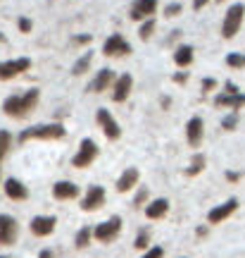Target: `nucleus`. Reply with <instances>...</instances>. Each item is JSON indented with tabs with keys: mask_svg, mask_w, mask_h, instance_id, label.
<instances>
[{
	"mask_svg": "<svg viewBox=\"0 0 245 258\" xmlns=\"http://www.w3.org/2000/svg\"><path fill=\"white\" fill-rule=\"evenodd\" d=\"M38 98H41V91H38V89H29V91H24V93H15V96L5 98L3 112H5L8 117L22 120V117H27V115H31V112L36 110Z\"/></svg>",
	"mask_w": 245,
	"mask_h": 258,
	"instance_id": "1",
	"label": "nucleus"
},
{
	"mask_svg": "<svg viewBox=\"0 0 245 258\" xmlns=\"http://www.w3.org/2000/svg\"><path fill=\"white\" fill-rule=\"evenodd\" d=\"M64 127L62 124H36V127L24 129L17 137L19 144H27V141H57L64 139Z\"/></svg>",
	"mask_w": 245,
	"mask_h": 258,
	"instance_id": "2",
	"label": "nucleus"
},
{
	"mask_svg": "<svg viewBox=\"0 0 245 258\" xmlns=\"http://www.w3.org/2000/svg\"><path fill=\"white\" fill-rule=\"evenodd\" d=\"M243 17H245V5L243 3H236L226 10V17L221 22V36L224 38H233L243 27Z\"/></svg>",
	"mask_w": 245,
	"mask_h": 258,
	"instance_id": "3",
	"label": "nucleus"
},
{
	"mask_svg": "<svg viewBox=\"0 0 245 258\" xmlns=\"http://www.w3.org/2000/svg\"><path fill=\"white\" fill-rule=\"evenodd\" d=\"M119 232H121V218L112 215V218H107L105 222H100L98 227L93 230V237H95L100 244H109V241H114L119 237Z\"/></svg>",
	"mask_w": 245,
	"mask_h": 258,
	"instance_id": "4",
	"label": "nucleus"
},
{
	"mask_svg": "<svg viewBox=\"0 0 245 258\" xmlns=\"http://www.w3.org/2000/svg\"><path fill=\"white\" fill-rule=\"evenodd\" d=\"M95 158H98V146H95V141H93V139H83L79 151H76L72 158V165L74 167H88Z\"/></svg>",
	"mask_w": 245,
	"mask_h": 258,
	"instance_id": "5",
	"label": "nucleus"
},
{
	"mask_svg": "<svg viewBox=\"0 0 245 258\" xmlns=\"http://www.w3.org/2000/svg\"><path fill=\"white\" fill-rule=\"evenodd\" d=\"M102 53H105L107 57H127L129 53H131V43H129L121 34H112V36L105 41Z\"/></svg>",
	"mask_w": 245,
	"mask_h": 258,
	"instance_id": "6",
	"label": "nucleus"
},
{
	"mask_svg": "<svg viewBox=\"0 0 245 258\" xmlns=\"http://www.w3.org/2000/svg\"><path fill=\"white\" fill-rule=\"evenodd\" d=\"M29 67H31V60H29V57L5 60V62H0V79H3V82H8V79H15L17 74L27 72Z\"/></svg>",
	"mask_w": 245,
	"mask_h": 258,
	"instance_id": "7",
	"label": "nucleus"
},
{
	"mask_svg": "<svg viewBox=\"0 0 245 258\" xmlns=\"http://www.w3.org/2000/svg\"><path fill=\"white\" fill-rule=\"evenodd\" d=\"M155 12H157V0H136L129 10V17L134 22H146V19L155 17Z\"/></svg>",
	"mask_w": 245,
	"mask_h": 258,
	"instance_id": "8",
	"label": "nucleus"
},
{
	"mask_svg": "<svg viewBox=\"0 0 245 258\" xmlns=\"http://www.w3.org/2000/svg\"><path fill=\"white\" fill-rule=\"evenodd\" d=\"M95 122L100 124V129L105 132V137H107V139H119V137H121V129H119L117 120L112 117V112H109V110L100 108V110L95 112Z\"/></svg>",
	"mask_w": 245,
	"mask_h": 258,
	"instance_id": "9",
	"label": "nucleus"
},
{
	"mask_svg": "<svg viewBox=\"0 0 245 258\" xmlns=\"http://www.w3.org/2000/svg\"><path fill=\"white\" fill-rule=\"evenodd\" d=\"M17 234H19V225L12 215H0V244H15L17 241Z\"/></svg>",
	"mask_w": 245,
	"mask_h": 258,
	"instance_id": "10",
	"label": "nucleus"
},
{
	"mask_svg": "<svg viewBox=\"0 0 245 258\" xmlns=\"http://www.w3.org/2000/svg\"><path fill=\"white\" fill-rule=\"evenodd\" d=\"M236 208H238V199H228V201H224L221 206H214V208L207 213L209 225H219V222H224L226 218H231V215L236 213Z\"/></svg>",
	"mask_w": 245,
	"mask_h": 258,
	"instance_id": "11",
	"label": "nucleus"
},
{
	"mask_svg": "<svg viewBox=\"0 0 245 258\" xmlns=\"http://www.w3.org/2000/svg\"><path fill=\"white\" fill-rule=\"evenodd\" d=\"M131 89H134V77H131V74L117 77V82L112 84V101L124 103L129 98V93H131Z\"/></svg>",
	"mask_w": 245,
	"mask_h": 258,
	"instance_id": "12",
	"label": "nucleus"
},
{
	"mask_svg": "<svg viewBox=\"0 0 245 258\" xmlns=\"http://www.w3.org/2000/svg\"><path fill=\"white\" fill-rule=\"evenodd\" d=\"M102 203H105V189H102V186H98V184L88 186L86 196L81 199V208H83V211H86V213L95 211V208H100Z\"/></svg>",
	"mask_w": 245,
	"mask_h": 258,
	"instance_id": "13",
	"label": "nucleus"
},
{
	"mask_svg": "<svg viewBox=\"0 0 245 258\" xmlns=\"http://www.w3.org/2000/svg\"><path fill=\"white\" fill-rule=\"evenodd\" d=\"M114 82H117V74L112 72L109 67H102V70L95 74V79L91 82V86H88V89H91L93 93H102V91H107Z\"/></svg>",
	"mask_w": 245,
	"mask_h": 258,
	"instance_id": "14",
	"label": "nucleus"
},
{
	"mask_svg": "<svg viewBox=\"0 0 245 258\" xmlns=\"http://www.w3.org/2000/svg\"><path fill=\"white\" fill-rule=\"evenodd\" d=\"M55 225H57V218H53V215H36L31 220V232L36 237H48L55 232Z\"/></svg>",
	"mask_w": 245,
	"mask_h": 258,
	"instance_id": "15",
	"label": "nucleus"
},
{
	"mask_svg": "<svg viewBox=\"0 0 245 258\" xmlns=\"http://www.w3.org/2000/svg\"><path fill=\"white\" fill-rule=\"evenodd\" d=\"M217 108H228L236 112L238 108H245V93H219L214 98Z\"/></svg>",
	"mask_w": 245,
	"mask_h": 258,
	"instance_id": "16",
	"label": "nucleus"
},
{
	"mask_svg": "<svg viewBox=\"0 0 245 258\" xmlns=\"http://www.w3.org/2000/svg\"><path fill=\"white\" fill-rule=\"evenodd\" d=\"M202 132H205V124H202L200 117H191L186 122V139H188V144L193 148H198L202 144Z\"/></svg>",
	"mask_w": 245,
	"mask_h": 258,
	"instance_id": "17",
	"label": "nucleus"
},
{
	"mask_svg": "<svg viewBox=\"0 0 245 258\" xmlns=\"http://www.w3.org/2000/svg\"><path fill=\"white\" fill-rule=\"evenodd\" d=\"M53 196L57 201H72L79 196V186L74 184V182H57L53 186Z\"/></svg>",
	"mask_w": 245,
	"mask_h": 258,
	"instance_id": "18",
	"label": "nucleus"
},
{
	"mask_svg": "<svg viewBox=\"0 0 245 258\" xmlns=\"http://www.w3.org/2000/svg\"><path fill=\"white\" fill-rule=\"evenodd\" d=\"M3 189H5V194H8L12 201H24L29 196L27 186L22 184L19 179H15V177H10V179H5V184H3Z\"/></svg>",
	"mask_w": 245,
	"mask_h": 258,
	"instance_id": "19",
	"label": "nucleus"
},
{
	"mask_svg": "<svg viewBox=\"0 0 245 258\" xmlns=\"http://www.w3.org/2000/svg\"><path fill=\"white\" fill-rule=\"evenodd\" d=\"M138 179H141V175H138L136 167H127L124 172H121V177L117 179V191H129V189H134V186L138 184Z\"/></svg>",
	"mask_w": 245,
	"mask_h": 258,
	"instance_id": "20",
	"label": "nucleus"
},
{
	"mask_svg": "<svg viewBox=\"0 0 245 258\" xmlns=\"http://www.w3.org/2000/svg\"><path fill=\"white\" fill-rule=\"evenodd\" d=\"M167 211H169V201H167V199H155V201H150L146 206V215L150 218V220H160V218H164Z\"/></svg>",
	"mask_w": 245,
	"mask_h": 258,
	"instance_id": "21",
	"label": "nucleus"
},
{
	"mask_svg": "<svg viewBox=\"0 0 245 258\" xmlns=\"http://www.w3.org/2000/svg\"><path fill=\"white\" fill-rule=\"evenodd\" d=\"M174 62L179 67H188L193 62V46H179L174 50Z\"/></svg>",
	"mask_w": 245,
	"mask_h": 258,
	"instance_id": "22",
	"label": "nucleus"
},
{
	"mask_svg": "<svg viewBox=\"0 0 245 258\" xmlns=\"http://www.w3.org/2000/svg\"><path fill=\"white\" fill-rule=\"evenodd\" d=\"M91 60H93V53H83L76 62H74V67H72V74L74 77H79V74H83V72H88V67H91Z\"/></svg>",
	"mask_w": 245,
	"mask_h": 258,
	"instance_id": "23",
	"label": "nucleus"
},
{
	"mask_svg": "<svg viewBox=\"0 0 245 258\" xmlns=\"http://www.w3.org/2000/svg\"><path fill=\"white\" fill-rule=\"evenodd\" d=\"M205 163H207V160H205V156H202V153H195V156H193V160H191V165H188V170H186V175H188V177L200 175V172L205 170Z\"/></svg>",
	"mask_w": 245,
	"mask_h": 258,
	"instance_id": "24",
	"label": "nucleus"
},
{
	"mask_svg": "<svg viewBox=\"0 0 245 258\" xmlns=\"http://www.w3.org/2000/svg\"><path fill=\"white\" fill-rule=\"evenodd\" d=\"M155 17H150V19H146L143 24H141V31H138V36H141V41H150L153 38V34H155Z\"/></svg>",
	"mask_w": 245,
	"mask_h": 258,
	"instance_id": "25",
	"label": "nucleus"
},
{
	"mask_svg": "<svg viewBox=\"0 0 245 258\" xmlns=\"http://www.w3.org/2000/svg\"><path fill=\"white\" fill-rule=\"evenodd\" d=\"M91 237H93V232L88 230V227H83V230H79V234H76V249H86L88 246V241H91Z\"/></svg>",
	"mask_w": 245,
	"mask_h": 258,
	"instance_id": "26",
	"label": "nucleus"
},
{
	"mask_svg": "<svg viewBox=\"0 0 245 258\" xmlns=\"http://www.w3.org/2000/svg\"><path fill=\"white\" fill-rule=\"evenodd\" d=\"M10 141H12V137H10V132H0V160L5 158V153H8V148H10Z\"/></svg>",
	"mask_w": 245,
	"mask_h": 258,
	"instance_id": "27",
	"label": "nucleus"
},
{
	"mask_svg": "<svg viewBox=\"0 0 245 258\" xmlns=\"http://www.w3.org/2000/svg\"><path fill=\"white\" fill-rule=\"evenodd\" d=\"M226 64L228 67H245V55H240V53H228Z\"/></svg>",
	"mask_w": 245,
	"mask_h": 258,
	"instance_id": "28",
	"label": "nucleus"
},
{
	"mask_svg": "<svg viewBox=\"0 0 245 258\" xmlns=\"http://www.w3.org/2000/svg\"><path fill=\"white\" fill-rule=\"evenodd\" d=\"M238 124V115L236 112H231V115H226L224 120H221V129H226V132H233Z\"/></svg>",
	"mask_w": 245,
	"mask_h": 258,
	"instance_id": "29",
	"label": "nucleus"
},
{
	"mask_svg": "<svg viewBox=\"0 0 245 258\" xmlns=\"http://www.w3.org/2000/svg\"><path fill=\"white\" fill-rule=\"evenodd\" d=\"M176 15H181V3H169L164 8V17H176Z\"/></svg>",
	"mask_w": 245,
	"mask_h": 258,
	"instance_id": "30",
	"label": "nucleus"
},
{
	"mask_svg": "<svg viewBox=\"0 0 245 258\" xmlns=\"http://www.w3.org/2000/svg\"><path fill=\"white\" fill-rule=\"evenodd\" d=\"M17 27L22 34H31V29H34V24H31V19L29 17H19L17 19Z\"/></svg>",
	"mask_w": 245,
	"mask_h": 258,
	"instance_id": "31",
	"label": "nucleus"
},
{
	"mask_svg": "<svg viewBox=\"0 0 245 258\" xmlns=\"http://www.w3.org/2000/svg\"><path fill=\"white\" fill-rule=\"evenodd\" d=\"M148 241H150V237H148V232H141V234L136 237V241H134V246H136V249H146V246H148Z\"/></svg>",
	"mask_w": 245,
	"mask_h": 258,
	"instance_id": "32",
	"label": "nucleus"
},
{
	"mask_svg": "<svg viewBox=\"0 0 245 258\" xmlns=\"http://www.w3.org/2000/svg\"><path fill=\"white\" fill-rule=\"evenodd\" d=\"M146 201H148V189L143 186V189L136 194V199H134V206H143Z\"/></svg>",
	"mask_w": 245,
	"mask_h": 258,
	"instance_id": "33",
	"label": "nucleus"
},
{
	"mask_svg": "<svg viewBox=\"0 0 245 258\" xmlns=\"http://www.w3.org/2000/svg\"><path fill=\"white\" fill-rule=\"evenodd\" d=\"M164 256V249L162 246H153V249H148V253L143 258H162Z\"/></svg>",
	"mask_w": 245,
	"mask_h": 258,
	"instance_id": "34",
	"label": "nucleus"
},
{
	"mask_svg": "<svg viewBox=\"0 0 245 258\" xmlns=\"http://www.w3.org/2000/svg\"><path fill=\"white\" fill-rule=\"evenodd\" d=\"M214 86H217V82H214V79H209V77H205V79H202V93L214 91Z\"/></svg>",
	"mask_w": 245,
	"mask_h": 258,
	"instance_id": "35",
	"label": "nucleus"
},
{
	"mask_svg": "<svg viewBox=\"0 0 245 258\" xmlns=\"http://www.w3.org/2000/svg\"><path fill=\"white\" fill-rule=\"evenodd\" d=\"M72 43H76V46H86V43H91V36H74Z\"/></svg>",
	"mask_w": 245,
	"mask_h": 258,
	"instance_id": "36",
	"label": "nucleus"
},
{
	"mask_svg": "<svg viewBox=\"0 0 245 258\" xmlns=\"http://www.w3.org/2000/svg\"><path fill=\"white\" fill-rule=\"evenodd\" d=\"M186 79H188V74H186V72L174 74V82H176V84H186Z\"/></svg>",
	"mask_w": 245,
	"mask_h": 258,
	"instance_id": "37",
	"label": "nucleus"
},
{
	"mask_svg": "<svg viewBox=\"0 0 245 258\" xmlns=\"http://www.w3.org/2000/svg\"><path fill=\"white\" fill-rule=\"evenodd\" d=\"M224 89H226L224 93H240V91H238V86L233 82H226V86H224Z\"/></svg>",
	"mask_w": 245,
	"mask_h": 258,
	"instance_id": "38",
	"label": "nucleus"
},
{
	"mask_svg": "<svg viewBox=\"0 0 245 258\" xmlns=\"http://www.w3.org/2000/svg\"><path fill=\"white\" fill-rule=\"evenodd\" d=\"M207 3H209V0H193V10H202Z\"/></svg>",
	"mask_w": 245,
	"mask_h": 258,
	"instance_id": "39",
	"label": "nucleus"
},
{
	"mask_svg": "<svg viewBox=\"0 0 245 258\" xmlns=\"http://www.w3.org/2000/svg\"><path fill=\"white\" fill-rule=\"evenodd\" d=\"M238 177H240L238 172H226V179H228V182H236Z\"/></svg>",
	"mask_w": 245,
	"mask_h": 258,
	"instance_id": "40",
	"label": "nucleus"
},
{
	"mask_svg": "<svg viewBox=\"0 0 245 258\" xmlns=\"http://www.w3.org/2000/svg\"><path fill=\"white\" fill-rule=\"evenodd\" d=\"M38 258H55V256H53V251L46 249V251H41V253H38Z\"/></svg>",
	"mask_w": 245,
	"mask_h": 258,
	"instance_id": "41",
	"label": "nucleus"
},
{
	"mask_svg": "<svg viewBox=\"0 0 245 258\" xmlns=\"http://www.w3.org/2000/svg\"><path fill=\"white\" fill-rule=\"evenodd\" d=\"M3 41H5V36H3V34H0V43H3Z\"/></svg>",
	"mask_w": 245,
	"mask_h": 258,
	"instance_id": "42",
	"label": "nucleus"
},
{
	"mask_svg": "<svg viewBox=\"0 0 245 258\" xmlns=\"http://www.w3.org/2000/svg\"><path fill=\"white\" fill-rule=\"evenodd\" d=\"M217 3H224V0H217Z\"/></svg>",
	"mask_w": 245,
	"mask_h": 258,
	"instance_id": "43",
	"label": "nucleus"
},
{
	"mask_svg": "<svg viewBox=\"0 0 245 258\" xmlns=\"http://www.w3.org/2000/svg\"><path fill=\"white\" fill-rule=\"evenodd\" d=\"M0 258H5V256H0Z\"/></svg>",
	"mask_w": 245,
	"mask_h": 258,
	"instance_id": "44",
	"label": "nucleus"
}]
</instances>
